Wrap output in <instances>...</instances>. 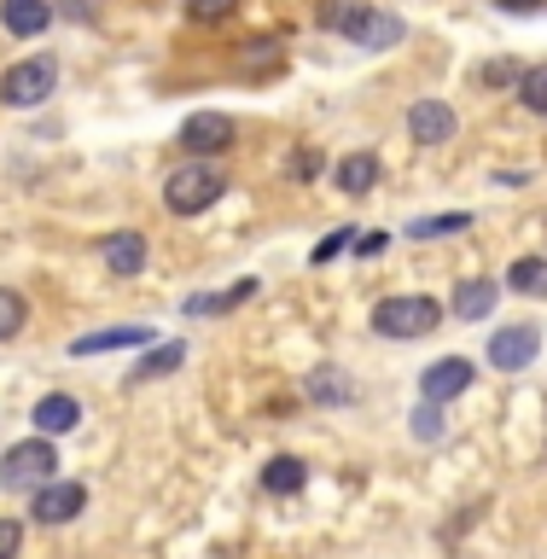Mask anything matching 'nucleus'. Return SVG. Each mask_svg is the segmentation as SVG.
<instances>
[{"label": "nucleus", "mask_w": 547, "mask_h": 559, "mask_svg": "<svg viewBox=\"0 0 547 559\" xmlns=\"http://www.w3.org/2000/svg\"><path fill=\"white\" fill-rule=\"evenodd\" d=\"M496 297H501V280H461V286H454V314H461V321H484V314L496 309Z\"/></svg>", "instance_id": "obj_14"}, {"label": "nucleus", "mask_w": 547, "mask_h": 559, "mask_svg": "<svg viewBox=\"0 0 547 559\" xmlns=\"http://www.w3.org/2000/svg\"><path fill=\"white\" fill-rule=\"evenodd\" d=\"M367 12H373V0H321V7H314V24L338 29V35H356Z\"/></svg>", "instance_id": "obj_15"}, {"label": "nucleus", "mask_w": 547, "mask_h": 559, "mask_svg": "<svg viewBox=\"0 0 547 559\" xmlns=\"http://www.w3.org/2000/svg\"><path fill=\"white\" fill-rule=\"evenodd\" d=\"M454 129H461V117H454L449 99H419L408 111V134L419 146H443V140H454Z\"/></svg>", "instance_id": "obj_11"}, {"label": "nucleus", "mask_w": 547, "mask_h": 559, "mask_svg": "<svg viewBox=\"0 0 547 559\" xmlns=\"http://www.w3.org/2000/svg\"><path fill=\"white\" fill-rule=\"evenodd\" d=\"M0 24L7 35H41L52 24V0H0Z\"/></svg>", "instance_id": "obj_13"}, {"label": "nucleus", "mask_w": 547, "mask_h": 559, "mask_svg": "<svg viewBox=\"0 0 547 559\" xmlns=\"http://www.w3.org/2000/svg\"><path fill=\"white\" fill-rule=\"evenodd\" d=\"M52 87H59V59H52V52H29V59L7 64V76H0V105L24 111V105H41Z\"/></svg>", "instance_id": "obj_2"}, {"label": "nucleus", "mask_w": 547, "mask_h": 559, "mask_svg": "<svg viewBox=\"0 0 547 559\" xmlns=\"http://www.w3.org/2000/svg\"><path fill=\"white\" fill-rule=\"evenodd\" d=\"M496 7H501V12H536L542 0H496Z\"/></svg>", "instance_id": "obj_30"}, {"label": "nucleus", "mask_w": 547, "mask_h": 559, "mask_svg": "<svg viewBox=\"0 0 547 559\" xmlns=\"http://www.w3.org/2000/svg\"><path fill=\"white\" fill-rule=\"evenodd\" d=\"M192 24H222V17H234L239 12V0H181Z\"/></svg>", "instance_id": "obj_24"}, {"label": "nucleus", "mask_w": 547, "mask_h": 559, "mask_svg": "<svg viewBox=\"0 0 547 559\" xmlns=\"http://www.w3.org/2000/svg\"><path fill=\"white\" fill-rule=\"evenodd\" d=\"M356 251H361V257H379V251H384V234H361Z\"/></svg>", "instance_id": "obj_29"}, {"label": "nucleus", "mask_w": 547, "mask_h": 559, "mask_svg": "<svg viewBox=\"0 0 547 559\" xmlns=\"http://www.w3.org/2000/svg\"><path fill=\"white\" fill-rule=\"evenodd\" d=\"M17 548H24V524L0 519V559H17Z\"/></svg>", "instance_id": "obj_27"}, {"label": "nucleus", "mask_w": 547, "mask_h": 559, "mask_svg": "<svg viewBox=\"0 0 547 559\" xmlns=\"http://www.w3.org/2000/svg\"><path fill=\"white\" fill-rule=\"evenodd\" d=\"M152 344H157L152 326H105V332L70 338V356H111V349H152Z\"/></svg>", "instance_id": "obj_9"}, {"label": "nucleus", "mask_w": 547, "mask_h": 559, "mask_svg": "<svg viewBox=\"0 0 547 559\" xmlns=\"http://www.w3.org/2000/svg\"><path fill=\"white\" fill-rule=\"evenodd\" d=\"M519 105H524V111H536V117H547V64H536V70H524V76H519Z\"/></svg>", "instance_id": "obj_23"}, {"label": "nucleus", "mask_w": 547, "mask_h": 559, "mask_svg": "<svg viewBox=\"0 0 547 559\" xmlns=\"http://www.w3.org/2000/svg\"><path fill=\"white\" fill-rule=\"evenodd\" d=\"M99 262H105L117 280H134L140 269H146V234H134V227L105 234V239H99Z\"/></svg>", "instance_id": "obj_10"}, {"label": "nucleus", "mask_w": 547, "mask_h": 559, "mask_svg": "<svg viewBox=\"0 0 547 559\" xmlns=\"http://www.w3.org/2000/svg\"><path fill=\"white\" fill-rule=\"evenodd\" d=\"M262 484H269L274 496H297V489L309 484V466L297 461V454H274V461L262 466Z\"/></svg>", "instance_id": "obj_18"}, {"label": "nucleus", "mask_w": 547, "mask_h": 559, "mask_svg": "<svg viewBox=\"0 0 547 559\" xmlns=\"http://www.w3.org/2000/svg\"><path fill=\"white\" fill-rule=\"evenodd\" d=\"M87 507V484H76V478H52V484H41L35 489V501H29V513H35V524H70Z\"/></svg>", "instance_id": "obj_7"}, {"label": "nucleus", "mask_w": 547, "mask_h": 559, "mask_svg": "<svg viewBox=\"0 0 547 559\" xmlns=\"http://www.w3.org/2000/svg\"><path fill=\"white\" fill-rule=\"evenodd\" d=\"M227 192V181H222V169H210V164H181L164 181V204L175 210V216H204L210 204H216Z\"/></svg>", "instance_id": "obj_3"}, {"label": "nucleus", "mask_w": 547, "mask_h": 559, "mask_svg": "<svg viewBox=\"0 0 547 559\" xmlns=\"http://www.w3.org/2000/svg\"><path fill=\"white\" fill-rule=\"evenodd\" d=\"M414 437H426V443H437V437H443V414H437L431 402L414 414Z\"/></svg>", "instance_id": "obj_26"}, {"label": "nucleus", "mask_w": 547, "mask_h": 559, "mask_svg": "<svg viewBox=\"0 0 547 559\" xmlns=\"http://www.w3.org/2000/svg\"><path fill=\"white\" fill-rule=\"evenodd\" d=\"M234 146V117H222V111H192L181 122V152L192 157H216Z\"/></svg>", "instance_id": "obj_8"}, {"label": "nucleus", "mask_w": 547, "mask_h": 559, "mask_svg": "<svg viewBox=\"0 0 547 559\" xmlns=\"http://www.w3.org/2000/svg\"><path fill=\"white\" fill-rule=\"evenodd\" d=\"M349 41H356V47H367V52H384V47H396L402 41V17H391V12H367L361 17V29L356 35H349Z\"/></svg>", "instance_id": "obj_16"}, {"label": "nucleus", "mask_w": 547, "mask_h": 559, "mask_svg": "<svg viewBox=\"0 0 547 559\" xmlns=\"http://www.w3.org/2000/svg\"><path fill=\"white\" fill-rule=\"evenodd\" d=\"M24 326H29V304L12 286H0V344H12Z\"/></svg>", "instance_id": "obj_21"}, {"label": "nucleus", "mask_w": 547, "mask_h": 559, "mask_svg": "<svg viewBox=\"0 0 547 559\" xmlns=\"http://www.w3.org/2000/svg\"><path fill=\"white\" fill-rule=\"evenodd\" d=\"M52 466H59L52 437H29V443H12L0 454V484L7 489H41V484H52Z\"/></svg>", "instance_id": "obj_4"}, {"label": "nucleus", "mask_w": 547, "mask_h": 559, "mask_svg": "<svg viewBox=\"0 0 547 559\" xmlns=\"http://www.w3.org/2000/svg\"><path fill=\"white\" fill-rule=\"evenodd\" d=\"M344 245H356V227H344V234H332V239H321V245H314V251H309V262H314V269H321V262H332V257L344 251Z\"/></svg>", "instance_id": "obj_25"}, {"label": "nucleus", "mask_w": 547, "mask_h": 559, "mask_svg": "<svg viewBox=\"0 0 547 559\" xmlns=\"http://www.w3.org/2000/svg\"><path fill=\"white\" fill-rule=\"evenodd\" d=\"M35 437H64V431H76V419H82V402L76 396H64V391H52L35 402Z\"/></svg>", "instance_id": "obj_12"}, {"label": "nucleus", "mask_w": 547, "mask_h": 559, "mask_svg": "<svg viewBox=\"0 0 547 559\" xmlns=\"http://www.w3.org/2000/svg\"><path fill=\"white\" fill-rule=\"evenodd\" d=\"M536 349H542V326L536 321L496 326V338H489V367H501V373H524V367L536 361Z\"/></svg>", "instance_id": "obj_5"}, {"label": "nucleus", "mask_w": 547, "mask_h": 559, "mask_svg": "<svg viewBox=\"0 0 547 559\" xmlns=\"http://www.w3.org/2000/svg\"><path fill=\"white\" fill-rule=\"evenodd\" d=\"M524 70L513 64V59H496V64H484V82H519Z\"/></svg>", "instance_id": "obj_28"}, {"label": "nucleus", "mask_w": 547, "mask_h": 559, "mask_svg": "<svg viewBox=\"0 0 547 559\" xmlns=\"http://www.w3.org/2000/svg\"><path fill=\"white\" fill-rule=\"evenodd\" d=\"M94 7H99V0H70L64 12H70V17H87V12H94Z\"/></svg>", "instance_id": "obj_31"}, {"label": "nucleus", "mask_w": 547, "mask_h": 559, "mask_svg": "<svg viewBox=\"0 0 547 559\" xmlns=\"http://www.w3.org/2000/svg\"><path fill=\"white\" fill-rule=\"evenodd\" d=\"M466 227H472L466 210H449V216H419L408 234H414V239H449V234H466Z\"/></svg>", "instance_id": "obj_22"}, {"label": "nucleus", "mask_w": 547, "mask_h": 559, "mask_svg": "<svg viewBox=\"0 0 547 559\" xmlns=\"http://www.w3.org/2000/svg\"><path fill=\"white\" fill-rule=\"evenodd\" d=\"M187 361V344H152L146 356L134 361V379L146 384V379H164V373H175V367Z\"/></svg>", "instance_id": "obj_20"}, {"label": "nucleus", "mask_w": 547, "mask_h": 559, "mask_svg": "<svg viewBox=\"0 0 547 559\" xmlns=\"http://www.w3.org/2000/svg\"><path fill=\"white\" fill-rule=\"evenodd\" d=\"M437 321H443V309H437L431 297H419V292L384 297V304L373 309L379 338H426V332H437Z\"/></svg>", "instance_id": "obj_1"}, {"label": "nucleus", "mask_w": 547, "mask_h": 559, "mask_svg": "<svg viewBox=\"0 0 547 559\" xmlns=\"http://www.w3.org/2000/svg\"><path fill=\"white\" fill-rule=\"evenodd\" d=\"M507 292L519 297H547V257H519L507 269Z\"/></svg>", "instance_id": "obj_19"}, {"label": "nucleus", "mask_w": 547, "mask_h": 559, "mask_svg": "<svg viewBox=\"0 0 547 559\" xmlns=\"http://www.w3.org/2000/svg\"><path fill=\"white\" fill-rule=\"evenodd\" d=\"M472 379H478V367H472L466 356H443V361H431L426 373H419V396H426L431 408H443V402L472 391Z\"/></svg>", "instance_id": "obj_6"}, {"label": "nucleus", "mask_w": 547, "mask_h": 559, "mask_svg": "<svg viewBox=\"0 0 547 559\" xmlns=\"http://www.w3.org/2000/svg\"><path fill=\"white\" fill-rule=\"evenodd\" d=\"M379 187V157L373 152H349L338 164V192H349V199H361V192Z\"/></svg>", "instance_id": "obj_17"}]
</instances>
